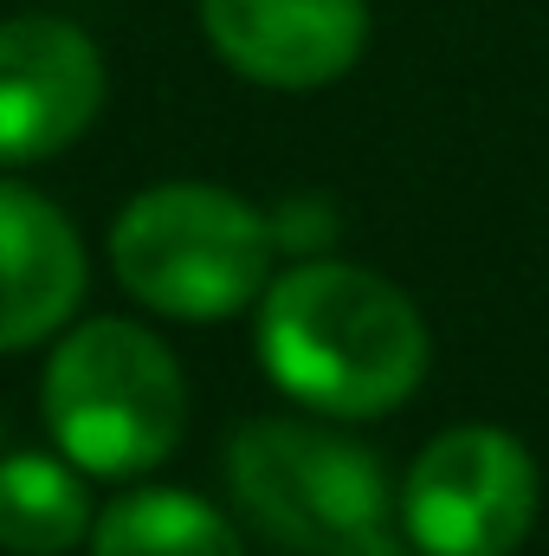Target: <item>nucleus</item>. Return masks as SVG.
<instances>
[{
    "instance_id": "obj_1",
    "label": "nucleus",
    "mask_w": 549,
    "mask_h": 556,
    "mask_svg": "<svg viewBox=\"0 0 549 556\" xmlns=\"http://www.w3.org/2000/svg\"><path fill=\"white\" fill-rule=\"evenodd\" d=\"M259 356L291 402L336 420H375L420 389L426 324L388 278L310 260L266 285Z\"/></svg>"
},
{
    "instance_id": "obj_2",
    "label": "nucleus",
    "mask_w": 549,
    "mask_h": 556,
    "mask_svg": "<svg viewBox=\"0 0 549 556\" xmlns=\"http://www.w3.org/2000/svg\"><path fill=\"white\" fill-rule=\"evenodd\" d=\"M233 498L291 556H408L375 453L310 420H246L227 446Z\"/></svg>"
},
{
    "instance_id": "obj_3",
    "label": "nucleus",
    "mask_w": 549,
    "mask_h": 556,
    "mask_svg": "<svg viewBox=\"0 0 549 556\" xmlns=\"http://www.w3.org/2000/svg\"><path fill=\"white\" fill-rule=\"evenodd\" d=\"M111 266L155 317L214 324L246 311L272 278V220L207 181H162L111 227Z\"/></svg>"
},
{
    "instance_id": "obj_4",
    "label": "nucleus",
    "mask_w": 549,
    "mask_h": 556,
    "mask_svg": "<svg viewBox=\"0 0 549 556\" xmlns=\"http://www.w3.org/2000/svg\"><path fill=\"white\" fill-rule=\"evenodd\" d=\"M46 427L78 472L130 479L181 446L188 389L162 337L124 317L78 324L46 363Z\"/></svg>"
},
{
    "instance_id": "obj_5",
    "label": "nucleus",
    "mask_w": 549,
    "mask_h": 556,
    "mask_svg": "<svg viewBox=\"0 0 549 556\" xmlns=\"http://www.w3.org/2000/svg\"><path fill=\"white\" fill-rule=\"evenodd\" d=\"M537 525V459L505 427H452L420 446L401 531L420 556H511Z\"/></svg>"
},
{
    "instance_id": "obj_6",
    "label": "nucleus",
    "mask_w": 549,
    "mask_h": 556,
    "mask_svg": "<svg viewBox=\"0 0 549 556\" xmlns=\"http://www.w3.org/2000/svg\"><path fill=\"white\" fill-rule=\"evenodd\" d=\"M104 111L98 46L52 13L0 26V162H46Z\"/></svg>"
},
{
    "instance_id": "obj_7",
    "label": "nucleus",
    "mask_w": 549,
    "mask_h": 556,
    "mask_svg": "<svg viewBox=\"0 0 549 556\" xmlns=\"http://www.w3.org/2000/svg\"><path fill=\"white\" fill-rule=\"evenodd\" d=\"M201 26L214 52L266 91L336 85L369 46L362 0H201Z\"/></svg>"
},
{
    "instance_id": "obj_8",
    "label": "nucleus",
    "mask_w": 549,
    "mask_h": 556,
    "mask_svg": "<svg viewBox=\"0 0 549 556\" xmlns=\"http://www.w3.org/2000/svg\"><path fill=\"white\" fill-rule=\"evenodd\" d=\"M85 298V247L72 220L0 175V350L46 343Z\"/></svg>"
},
{
    "instance_id": "obj_9",
    "label": "nucleus",
    "mask_w": 549,
    "mask_h": 556,
    "mask_svg": "<svg viewBox=\"0 0 549 556\" xmlns=\"http://www.w3.org/2000/svg\"><path fill=\"white\" fill-rule=\"evenodd\" d=\"M91 498L65 459L13 453L0 459V551L7 556H65L91 538Z\"/></svg>"
},
{
    "instance_id": "obj_10",
    "label": "nucleus",
    "mask_w": 549,
    "mask_h": 556,
    "mask_svg": "<svg viewBox=\"0 0 549 556\" xmlns=\"http://www.w3.org/2000/svg\"><path fill=\"white\" fill-rule=\"evenodd\" d=\"M91 556H246L233 525L194 492H124L98 511Z\"/></svg>"
},
{
    "instance_id": "obj_11",
    "label": "nucleus",
    "mask_w": 549,
    "mask_h": 556,
    "mask_svg": "<svg viewBox=\"0 0 549 556\" xmlns=\"http://www.w3.org/2000/svg\"><path fill=\"white\" fill-rule=\"evenodd\" d=\"M0 433H7V427H0Z\"/></svg>"
}]
</instances>
